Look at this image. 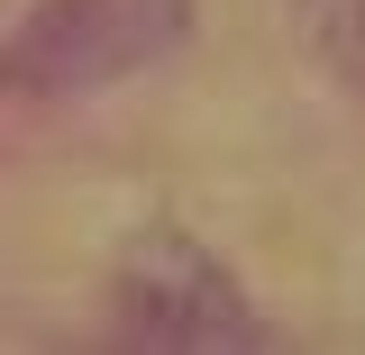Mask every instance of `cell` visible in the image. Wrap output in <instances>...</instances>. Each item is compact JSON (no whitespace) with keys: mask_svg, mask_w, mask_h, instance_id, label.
<instances>
[{"mask_svg":"<svg viewBox=\"0 0 365 355\" xmlns=\"http://www.w3.org/2000/svg\"><path fill=\"white\" fill-rule=\"evenodd\" d=\"M192 0H46L28 18V37L9 46V83L28 91H101L174 55Z\"/></svg>","mask_w":365,"mask_h":355,"instance_id":"obj_1","label":"cell"},{"mask_svg":"<svg viewBox=\"0 0 365 355\" xmlns=\"http://www.w3.org/2000/svg\"><path fill=\"white\" fill-rule=\"evenodd\" d=\"M119 319L128 337H155V346H220V337H247V310H237V282H228L201 246L182 237H146L119 273Z\"/></svg>","mask_w":365,"mask_h":355,"instance_id":"obj_2","label":"cell"},{"mask_svg":"<svg viewBox=\"0 0 365 355\" xmlns=\"http://www.w3.org/2000/svg\"><path fill=\"white\" fill-rule=\"evenodd\" d=\"M292 28L365 91V0H292Z\"/></svg>","mask_w":365,"mask_h":355,"instance_id":"obj_3","label":"cell"}]
</instances>
